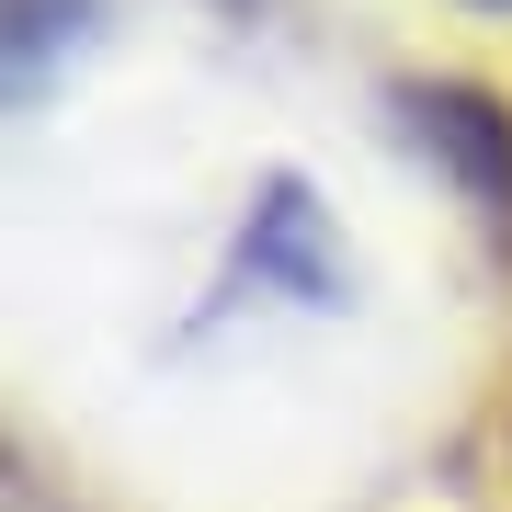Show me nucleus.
Returning <instances> with one entry per match:
<instances>
[{"instance_id":"obj_1","label":"nucleus","mask_w":512,"mask_h":512,"mask_svg":"<svg viewBox=\"0 0 512 512\" xmlns=\"http://www.w3.org/2000/svg\"><path fill=\"white\" fill-rule=\"evenodd\" d=\"M399 114H410V137L478 194V217L512 228V114H501L490 92H467V80H410Z\"/></svg>"},{"instance_id":"obj_2","label":"nucleus","mask_w":512,"mask_h":512,"mask_svg":"<svg viewBox=\"0 0 512 512\" xmlns=\"http://www.w3.org/2000/svg\"><path fill=\"white\" fill-rule=\"evenodd\" d=\"M80 12H92V0H12V80H23V92H35L46 46H57V35H80Z\"/></svg>"},{"instance_id":"obj_3","label":"nucleus","mask_w":512,"mask_h":512,"mask_svg":"<svg viewBox=\"0 0 512 512\" xmlns=\"http://www.w3.org/2000/svg\"><path fill=\"white\" fill-rule=\"evenodd\" d=\"M490 12H512V0H490Z\"/></svg>"}]
</instances>
